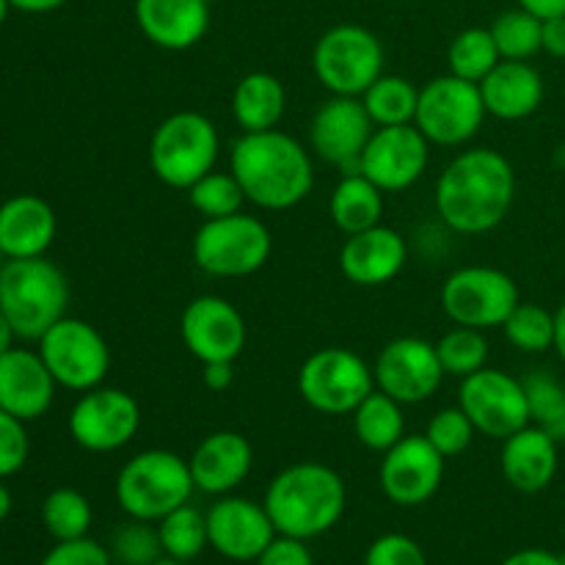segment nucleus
<instances>
[{
	"label": "nucleus",
	"instance_id": "nucleus-1",
	"mask_svg": "<svg viewBox=\"0 0 565 565\" xmlns=\"http://www.w3.org/2000/svg\"><path fill=\"white\" fill-rule=\"evenodd\" d=\"M516 199V171L497 149H463L436 182V210L458 235H486L508 218Z\"/></svg>",
	"mask_w": 565,
	"mask_h": 565
},
{
	"label": "nucleus",
	"instance_id": "nucleus-2",
	"mask_svg": "<svg viewBox=\"0 0 565 565\" xmlns=\"http://www.w3.org/2000/svg\"><path fill=\"white\" fill-rule=\"evenodd\" d=\"M230 171L246 202L263 210H290L312 193L315 169L307 147L279 127L243 132L230 152Z\"/></svg>",
	"mask_w": 565,
	"mask_h": 565
},
{
	"label": "nucleus",
	"instance_id": "nucleus-3",
	"mask_svg": "<svg viewBox=\"0 0 565 565\" xmlns=\"http://www.w3.org/2000/svg\"><path fill=\"white\" fill-rule=\"evenodd\" d=\"M276 533L312 541L337 527L348 508L340 472L318 461L292 463L268 483L263 500Z\"/></svg>",
	"mask_w": 565,
	"mask_h": 565
},
{
	"label": "nucleus",
	"instance_id": "nucleus-4",
	"mask_svg": "<svg viewBox=\"0 0 565 565\" xmlns=\"http://www.w3.org/2000/svg\"><path fill=\"white\" fill-rule=\"evenodd\" d=\"M70 281L64 270L44 257L9 259L0 270V309L17 337L39 342L47 329L66 318Z\"/></svg>",
	"mask_w": 565,
	"mask_h": 565
},
{
	"label": "nucleus",
	"instance_id": "nucleus-5",
	"mask_svg": "<svg viewBox=\"0 0 565 565\" xmlns=\"http://www.w3.org/2000/svg\"><path fill=\"white\" fill-rule=\"evenodd\" d=\"M193 475L188 458L171 450H143L116 475L114 494L127 519L158 524L180 505L191 502Z\"/></svg>",
	"mask_w": 565,
	"mask_h": 565
},
{
	"label": "nucleus",
	"instance_id": "nucleus-6",
	"mask_svg": "<svg viewBox=\"0 0 565 565\" xmlns=\"http://www.w3.org/2000/svg\"><path fill=\"white\" fill-rule=\"evenodd\" d=\"M221 138L213 121L196 110H177L166 116L149 141V166L169 188H188L218 163Z\"/></svg>",
	"mask_w": 565,
	"mask_h": 565
},
{
	"label": "nucleus",
	"instance_id": "nucleus-7",
	"mask_svg": "<svg viewBox=\"0 0 565 565\" xmlns=\"http://www.w3.org/2000/svg\"><path fill=\"white\" fill-rule=\"evenodd\" d=\"M384 44L373 31L342 22L318 39L312 70L320 86L337 97H362L384 75Z\"/></svg>",
	"mask_w": 565,
	"mask_h": 565
},
{
	"label": "nucleus",
	"instance_id": "nucleus-8",
	"mask_svg": "<svg viewBox=\"0 0 565 565\" xmlns=\"http://www.w3.org/2000/svg\"><path fill=\"white\" fill-rule=\"evenodd\" d=\"M274 237L254 215H226L210 218L193 235V259L199 268L215 279H241L252 276L268 263Z\"/></svg>",
	"mask_w": 565,
	"mask_h": 565
},
{
	"label": "nucleus",
	"instance_id": "nucleus-9",
	"mask_svg": "<svg viewBox=\"0 0 565 565\" xmlns=\"http://www.w3.org/2000/svg\"><path fill=\"white\" fill-rule=\"evenodd\" d=\"M375 390L373 367L348 348H320L298 370V395L320 414H353Z\"/></svg>",
	"mask_w": 565,
	"mask_h": 565
},
{
	"label": "nucleus",
	"instance_id": "nucleus-10",
	"mask_svg": "<svg viewBox=\"0 0 565 565\" xmlns=\"http://www.w3.org/2000/svg\"><path fill=\"white\" fill-rule=\"evenodd\" d=\"M483 94L478 83L456 75H441L419 88L414 125L439 147H461L472 141L486 119Z\"/></svg>",
	"mask_w": 565,
	"mask_h": 565
},
{
	"label": "nucleus",
	"instance_id": "nucleus-11",
	"mask_svg": "<svg viewBox=\"0 0 565 565\" xmlns=\"http://www.w3.org/2000/svg\"><path fill=\"white\" fill-rule=\"evenodd\" d=\"M519 287L505 270L489 265H467L447 276L441 285V309L456 326L500 329L516 309Z\"/></svg>",
	"mask_w": 565,
	"mask_h": 565
},
{
	"label": "nucleus",
	"instance_id": "nucleus-12",
	"mask_svg": "<svg viewBox=\"0 0 565 565\" xmlns=\"http://www.w3.org/2000/svg\"><path fill=\"white\" fill-rule=\"evenodd\" d=\"M39 356L53 373L55 384L72 392L103 386L110 370V348L92 323L81 318H61L39 340Z\"/></svg>",
	"mask_w": 565,
	"mask_h": 565
},
{
	"label": "nucleus",
	"instance_id": "nucleus-13",
	"mask_svg": "<svg viewBox=\"0 0 565 565\" xmlns=\"http://www.w3.org/2000/svg\"><path fill=\"white\" fill-rule=\"evenodd\" d=\"M141 428V408L119 386L83 392L70 412V436L88 452H116L130 445Z\"/></svg>",
	"mask_w": 565,
	"mask_h": 565
},
{
	"label": "nucleus",
	"instance_id": "nucleus-14",
	"mask_svg": "<svg viewBox=\"0 0 565 565\" xmlns=\"http://www.w3.org/2000/svg\"><path fill=\"white\" fill-rule=\"evenodd\" d=\"M458 406L472 419L475 430L489 439H508L530 425L522 379H513L505 370L483 367L463 379L458 390Z\"/></svg>",
	"mask_w": 565,
	"mask_h": 565
},
{
	"label": "nucleus",
	"instance_id": "nucleus-15",
	"mask_svg": "<svg viewBox=\"0 0 565 565\" xmlns=\"http://www.w3.org/2000/svg\"><path fill=\"white\" fill-rule=\"evenodd\" d=\"M373 375L375 390L386 392L403 406H412V403L430 401L439 392L445 367L434 342L419 337H397L381 348Z\"/></svg>",
	"mask_w": 565,
	"mask_h": 565
},
{
	"label": "nucleus",
	"instance_id": "nucleus-16",
	"mask_svg": "<svg viewBox=\"0 0 565 565\" xmlns=\"http://www.w3.org/2000/svg\"><path fill=\"white\" fill-rule=\"evenodd\" d=\"M375 132L373 119L359 97H331L315 110L309 143L326 163L342 174H362V152Z\"/></svg>",
	"mask_w": 565,
	"mask_h": 565
},
{
	"label": "nucleus",
	"instance_id": "nucleus-17",
	"mask_svg": "<svg viewBox=\"0 0 565 565\" xmlns=\"http://www.w3.org/2000/svg\"><path fill=\"white\" fill-rule=\"evenodd\" d=\"M441 480H445V456L425 439V434H406L381 458V491L397 508L425 505L434 500Z\"/></svg>",
	"mask_w": 565,
	"mask_h": 565
},
{
	"label": "nucleus",
	"instance_id": "nucleus-18",
	"mask_svg": "<svg viewBox=\"0 0 565 565\" xmlns=\"http://www.w3.org/2000/svg\"><path fill=\"white\" fill-rule=\"evenodd\" d=\"M430 141L417 125L375 127L362 152V174L384 193H401L425 174Z\"/></svg>",
	"mask_w": 565,
	"mask_h": 565
},
{
	"label": "nucleus",
	"instance_id": "nucleus-19",
	"mask_svg": "<svg viewBox=\"0 0 565 565\" xmlns=\"http://www.w3.org/2000/svg\"><path fill=\"white\" fill-rule=\"evenodd\" d=\"M207 535L210 550L218 552L224 561L257 563V557L279 533L263 502L226 494L210 505Z\"/></svg>",
	"mask_w": 565,
	"mask_h": 565
},
{
	"label": "nucleus",
	"instance_id": "nucleus-20",
	"mask_svg": "<svg viewBox=\"0 0 565 565\" xmlns=\"http://www.w3.org/2000/svg\"><path fill=\"white\" fill-rule=\"evenodd\" d=\"M180 334L188 353L202 364L235 362L246 348V320L221 296H199L185 307Z\"/></svg>",
	"mask_w": 565,
	"mask_h": 565
},
{
	"label": "nucleus",
	"instance_id": "nucleus-21",
	"mask_svg": "<svg viewBox=\"0 0 565 565\" xmlns=\"http://www.w3.org/2000/svg\"><path fill=\"white\" fill-rule=\"evenodd\" d=\"M55 379L39 351L11 348L0 356V408L22 423L44 417L55 401Z\"/></svg>",
	"mask_w": 565,
	"mask_h": 565
},
{
	"label": "nucleus",
	"instance_id": "nucleus-22",
	"mask_svg": "<svg viewBox=\"0 0 565 565\" xmlns=\"http://www.w3.org/2000/svg\"><path fill=\"white\" fill-rule=\"evenodd\" d=\"M408 246L401 232L379 224L348 235L340 248V270L348 281L359 287L390 285L406 268Z\"/></svg>",
	"mask_w": 565,
	"mask_h": 565
},
{
	"label": "nucleus",
	"instance_id": "nucleus-23",
	"mask_svg": "<svg viewBox=\"0 0 565 565\" xmlns=\"http://www.w3.org/2000/svg\"><path fill=\"white\" fill-rule=\"evenodd\" d=\"M188 467H191L193 486L202 494L226 497L252 475L254 450L246 436L237 430H218L199 441L188 458Z\"/></svg>",
	"mask_w": 565,
	"mask_h": 565
},
{
	"label": "nucleus",
	"instance_id": "nucleus-24",
	"mask_svg": "<svg viewBox=\"0 0 565 565\" xmlns=\"http://www.w3.org/2000/svg\"><path fill=\"white\" fill-rule=\"evenodd\" d=\"M136 22L143 36L163 50H191L210 28L204 0H136Z\"/></svg>",
	"mask_w": 565,
	"mask_h": 565
},
{
	"label": "nucleus",
	"instance_id": "nucleus-25",
	"mask_svg": "<svg viewBox=\"0 0 565 565\" xmlns=\"http://www.w3.org/2000/svg\"><path fill=\"white\" fill-rule=\"evenodd\" d=\"M55 210L33 193H20L0 204V248L9 259L44 257L55 241Z\"/></svg>",
	"mask_w": 565,
	"mask_h": 565
},
{
	"label": "nucleus",
	"instance_id": "nucleus-26",
	"mask_svg": "<svg viewBox=\"0 0 565 565\" xmlns=\"http://www.w3.org/2000/svg\"><path fill=\"white\" fill-rule=\"evenodd\" d=\"M500 467L513 489L522 494H539L550 489L561 467L557 441L535 425H524L522 430L502 439Z\"/></svg>",
	"mask_w": 565,
	"mask_h": 565
},
{
	"label": "nucleus",
	"instance_id": "nucleus-27",
	"mask_svg": "<svg viewBox=\"0 0 565 565\" xmlns=\"http://www.w3.org/2000/svg\"><path fill=\"white\" fill-rule=\"evenodd\" d=\"M486 114L502 121H522L544 103V77L530 61H500L478 83Z\"/></svg>",
	"mask_w": 565,
	"mask_h": 565
},
{
	"label": "nucleus",
	"instance_id": "nucleus-28",
	"mask_svg": "<svg viewBox=\"0 0 565 565\" xmlns=\"http://www.w3.org/2000/svg\"><path fill=\"white\" fill-rule=\"evenodd\" d=\"M287 110V92L270 72H248L232 92V116L243 132L276 130Z\"/></svg>",
	"mask_w": 565,
	"mask_h": 565
},
{
	"label": "nucleus",
	"instance_id": "nucleus-29",
	"mask_svg": "<svg viewBox=\"0 0 565 565\" xmlns=\"http://www.w3.org/2000/svg\"><path fill=\"white\" fill-rule=\"evenodd\" d=\"M329 213L337 230H342L345 235H356V232L381 224L384 191L373 185L364 174H342L334 193H331Z\"/></svg>",
	"mask_w": 565,
	"mask_h": 565
},
{
	"label": "nucleus",
	"instance_id": "nucleus-30",
	"mask_svg": "<svg viewBox=\"0 0 565 565\" xmlns=\"http://www.w3.org/2000/svg\"><path fill=\"white\" fill-rule=\"evenodd\" d=\"M351 417L356 439L373 452H386L406 436L403 403H397L395 397H390L381 390L370 392V395L353 408Z\"/></svg>",
	"mask_w": 565,
	"mask_h": 565
},
{
	"label": "nucleus",
	"instance_id": "nucleus-31",
	"mask_svg": "<svg viewBox=\"0 0 565 565\" xmlns=\"http://www.w3.org/2000/svg\"><path fill=\"white\" fill-rule=\"evenodd\" d=\"M359 99H362V105L367 108L375 127L414 125L419 88L414 86L408 77L381 75Z\"/></svg>",
	"mask_w": 565,
	"mask_h": 565
},
{
	"label": "nucleus",
	"instance_id": "nucleus-32",
	"mask_svg": "<svg viewBox=\"0 0 565 565\" xmlns=\"http://www.w3.org/2000/svg\"><path fill=\"white\" fill-rule=\"evenodd\" d=\"M158 535L166 557L180 563H193L210 546L207 513L185 502L177 511H171L169 516L160 519Z\"/></svg>",
	"mask_w": 565,
	"mask_h": 565
},
{
	"label": "nucleus",
	"instance_id": "nucleus-33",
	"mask_svg": "<svg viewBox=\"0 0 565 565\" xmlns=\"http://www.w3.org/2000/svg\"><path fill=\"white\" fill-rule=\"evenodd\" d=\"M527 395L530 425L550 434L557 445L565 441V384L550 370H533L522 379Z\"/></svg>",
	"mask_w": 565,
	"mask_h": 565
},
{
	"label": "nucleus",
	"instance_id": "nucleus-34",
	"mask_svg": "<svg viewBox=\"0 0 565 565\" xmlns=\"http://www.w3.org/2000/svg\"><path fill=\"white\" fill-rule=\"evenodd\" d=\"M94 511L86 494L77 489H55L42 502V524L55 541L86 539L92 530Z\"/></svg>",
	"mask_w": 565,
	"mask_h": 565
},
{
	"label": "nucleus",
	"instance_id": "nucleus-35",
	"mask_svg": "<svg viewBox=\"0 0 565 565\" xmlns=\"http://www.w3.org/2000/svg\"><path fill=\"white\" fill-rule=\"evenodd\" d=\"M502 61L494 36L489 28H467L452 39L447 50L450 75L463 77L469 83H480Z\"/></svg>",
	"mask_w": 565,
	"mask_h": 565
},
{
	"label": "nucleus",
	"instance_id": "nucleus-36",
	"mask_svg": "<svg viewBox=\"0 0 565 565\" xmlns=\"http://www.w3.org/2000/svg\"><path fill=\"white\" fill-rule=\"evenodd\" d=\"M489 31L494 36L502 61H530L535 53H541L544 20L524 11L522 6L511 11H502Z\"/></svg>",
	"mask_w": 565,
	"mask_h": 565
},
{
	"label": "nucleus",
	"instance_id": "nucleus-37",
	"mask_svg": "<svg viewBox=\"0 0 565 565\" xmlns=\"http://www.w3.org/2000/svg\"><path fill=\"white\" fill-rule=\"evenodd\" d=\"M436 353H439L445 375H456V379L463 381L486 367V362H489V340L480 329L456 326L436 342Z\"/></svg>",
	"mask_w": 565,
	"mask_h": 565
},
{
	"label": "nucleus",
	"instance_id": "nucleus-38",
	"mask_svg": "<svg viewBox=\"0 0 565 565\" xmlns=\"http://www.w3.org/2000/svg\"><path fill=\"white\" fill-rule=\"evenodd\" d=\"M188 202L196 210L199 215H204V221L210 218H226V215L241 213L243 202H246V193H243L241 182L235 180L232 171H210L202 180L193 182L188 188Z\"/></svg>",
	"mask_w": 565,
	"mask_h": 565
},
{
	"label": "nucleus",
	"instance_id": "nucleus-39",
	"mask_svg": "<svg viewBox=\"0 0 565 565\" xmlns=\"http://www.w3.org/2000/svg\"><path fill=\"white\" fill-rule=\"evenodd\" d=\"M508 342L522 353H546L555 348V312L541 303H516L502 323Z\"/></svg>",
	"mask_w": 565,
	"mask_h": 565
},
{
	"label": "nucleus",
	"instance_id": "nucleus-40",
	"mask_svg": "<svg viewBox=\"0 0 565 565\" xmlns=\"http://www.w3.org/2000/svg\"><path fill=\"white\" fill-rule=\"evenodd\" d=\"M108 552L114 565H152L166 557L158 524L141 522V519H127L121 527H116Z\"/></svg>",
	"mask_w": 565,
	"mask_h": 565
},
{
	"label": "nucleus",
	"instance_id": "nucleus-41",
	"mask_svg": "<svg viewBox=\"0 0 565 565\" xmlns=\"http://www.w3.org/2000/svg\"><path fill=\"white\" fill-rule=\"evenodd\" d=\"M475 434H478V430H475L472 419L463 414L461 406L441 408L439 414H434V417L428 419V428H425V439H428L445 458L467 452Z\"/></svg>",
	"mask_w": 565,
	"mask_h": 565
},
{
	"label": "nucleus",
	"instance_id": "nucleus-42",
	"mask_svg": "<svg viewBox=\"0 0 565 565\" xmlns=\"http://www.w3.org/2000/svg\"><path fill=\"white\" fill-rule=\"evenodd\" d=\"M364 565H428L423 546L403 533L379 535L364 552Z\"/></svg>",
	"mask_w": 565,
	"mask_h": 565
},
{
	"label": "nucleus",
	"instance_id": "nucleus-43",
	"mask_svg": "<svg viewBox=\"0 0 565 565\" xmlns=\"http://www.w3.org/2000/svg\"><path fill=\"white\" fill-rule=\"evenodd\" d=\"M31 452L28 430L22 419L0 408V480L20 472Z\"/></svg>",
	"mask_w": 565,
	"mask_h": 565
},
{
	"label": "nucleus",
	"instance_id": "nucleus-44",
	"mask_svg": "<svg viewBox=\"0 0 565 565\" xmlns=\"http://www.w3.org/2000/svg\"><path fill=\"white\" fill-rule=\"evenodd\" d=\"M39 565H114V557L99 541L86 535V539L75 541H55L53 550Z\"/></svg>",
	"mask_w": 565,
	"mask_h": 565
},
{
	"label": "nucleus",
	"instance_id": "nucleus-45",
	"mask_svg": "<svg viewBox=\"0 0 565 565\" xmlns=\"http://www.w3.org/2000/svg\"><path fill=\"white\" fill-rule=\"evenodd\" d=\"M307 544L309 541L290 539V535H276L254 565H315V557Z\"/></svg>",
	"mask_w": 565,
	"mask_h": 565
},
{
	"label": "nucleus",
	"instance_id": "nucleus-46",
	"mask_svg": "<svg viewBox=\"0 0 565 565\" xmlns=\"http://www.w3.org/2000/svg\"><path fill=\"white\" fill-rule=\"evenodd\" d=\"M541 50L552 58H565V17H550L541 31Z\"/></svg>",
	"mask_w": 565,
	"mask_h": 565
},
{
	"label": "nucleus",
	"instance_id": "nucleus-47",
	"mask_svg": "<svg viewBox=\"0 0 565 565\" xmlns=\"http://www.w3.org/2000/svg\"><path fill=\"white\" fill-rule=\"evenodd\" d=\"M232 384H235V362L204 364V386L210 392H226Z\"/></svg>",
	"mask_w": 565,
	"mask_h": 565
},
{
	"label": "nucleus",
	"instance_id": "nucleus-48",
	"mask_svg": "<svg viewBox=\"0 0 565 565\" xmlns=\"http://www.w3.org/2000/svg\"><path fill=\"white\" fill-rule=\"evenodd\" d=\"M500 565H565V563L557 552L530 546V550H519L513 552V555H508Z\"/></svg>",
	"mask_w": 565,
	"mask_h": 565
},
{
	"label": "nucleus",
	"instance_id": "nucleus-49",
	"mask_svg": "<svg viewBox=\"0 0 565 565\" xmlns=\"http://www.w3.org/2000/svg\"><path fill=\"white\" fill-rule=\"evenodd\" d=\"M524 11L535 14L539 20H550V17H565V0H516Z\"/></svg>",
	"mask_w": 565,
	"mask_h": 565
},
{
	"label": "nucleus",
	"instance_id": "nucleus-50",
	"mask_svg": "<svg viewBox=\"0 0 565 565\" xmlns=\"http://www.w3.org/2000/svg\"><path fill=\"white\" fill-rule=\"evenodd\" d=\"M11 9L17 11H25V14H47V11L61 9L64 3L70 0H9Z\"/></svg>",
	"mask_w": 565,
	"mask_h": 565
},
{
	"label": "nucleus",
	"instance_id": "nucleus-51",
	"mask_svg": "<svg viewBox=\"0 0 565 565\" xmlns=\"http://www.w3.org/2000/svg\"><path fill=\"white\" fill-rule=\"evenodd\" d=\"M14 340H17L14 326L9 323V318H6L3 309H0V356H3L6 351H11V348H14Z\"/></svg>",
	"mask_w": 565,
	"mask_h": 565
},
{
	"label": "nucleus",
	"instance_id": "nucleus-52",
	"mask_svg": "<svg viewBox=\"0 0 565 565\" xmlns=\"http://www.w3.org/2000/svg\"><path fill=\"white\" fill-rule=\"evenodd\" d=\"M555 351L565 364V303H561V309L555 312Z\"/></svg>",
	"mask_w": 565,
	"mask_h": 565
},
{
	"label": "nucleus",
	"instance_id": "nucleus-53",
	"mask_svg": "<svg viewBox=\"0 0 565 565\" xmlns=\"http://www.w3.org/2000/svg\"><path fill=\"white\" fill-rule=\"evenodd\" d=\"M11 513V491L6 489L3 480H0V522H6Z\"/></svg>",
	"mask_w": 565,
	"mask_h": 565
},
{
	"label": "nucleus",
	"instance_id": "nucleus-54",
	"mask_svg": "<svg viewBox=\"0 0 565 565\" xmlns=\"http://www.w3.org/2000/svg\"><path fill=\"white\" fill-rule=\"evenodd\" d=\"M9 9H11V3H9V0H0V28H3L6 17H9Z\"/></svg>",
	"mask_w": 565,
	"mask_h": 565
},
{
	"label": "nucleus",
	"instance_id": "nucleus-55",
	"mask_svg": "<svg viewBox=\"0 0 565 565\" xmlns=\"http://www.w3.org/2000/svg\"><path fill=\"white\" fill-rule=\"evenodd\" d=\"M152 565H191V563H180V561H171V557H160V561Z\"/></svg>",
	"mask_w": 565,
	"mask_h": 565
},
{
	"label": "nucleus",
	"instance_id": "nucleus-56",
	"mask_svg": "<svg viewBox=\"0 0 565 565\" xmlns=\"http://www.w3.org/2000/svg\"><path fill=\"white\" fill-rule=\"evenodd\" d=\"M6 263H9V257H6V252H3V248H0V270H3Z\"/></svg>",
	"mask_w": 565,
	"mask_h": 565
},
{
	"label": "nucleus",
	"instance_id": "nucleus-57",
	"mask_svg": "<svg viewBox=\"0 0 565 565\" xmlns=\"http://www.w3.org/2000/svg\"><path fill=\"white\" fill-rule=\"evenodd\" d=\"M561 557H563V563H565V552H561Z\"/></svg>",
	"mask_w": 565,
	"mask_h": 565
},
{
	"label": "nucleus",
	"instance_id": "nucleus-58",
	"mask_svg": "<svg viewBox=\"0 0 565 565\" xmlns=\"http://www.w3.org/2000/svg\"><path fill=\"white\" fill-rule=\"evenodd\" d=\"M204 3H215V0H204Z\"/></svg>",
	"mask_w": 565,
	"mask_h": 565
}]
</instances>
